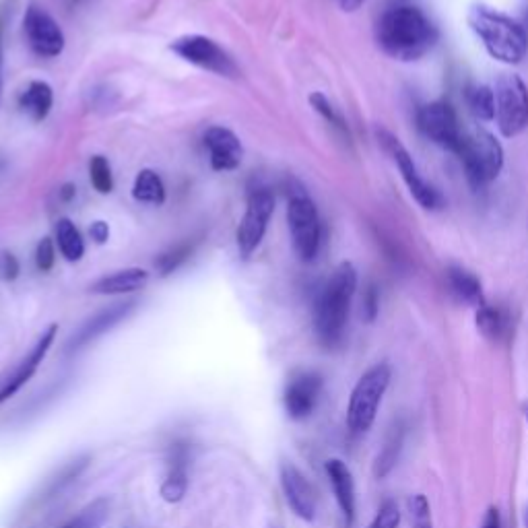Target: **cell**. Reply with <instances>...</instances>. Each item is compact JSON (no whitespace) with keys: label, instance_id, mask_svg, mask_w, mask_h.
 Masks as SVG:
<instances>
[{"label":"cell","instance_id":"obj_1","mask_svg":"<svg viewBox=\"0 0 528 528\" xmlns=\"http://www.w3.org/2000/svg\"><path fill=\"white\" fill-rule=\"evenodd\" d=\"M440 40V31L421 9L401 5L388 9L376 23V42L384 54L401 62L421 60Z\"/></svg>","mask_w":528,"mask_h":528},{"label":"cell","instance_id":"obj_2","mask_svg":"<svg viewBox=\"0 0 528 528\" xmlns=\"http://www.w3.org/2000/svg\"><path fill=\"white\" fill-rule=\"evenodd\" d=\"M357 289V271L351 262H341L324 283L314 304V333L326 349L341 345L351 300Z\"/></svg>","mask_w":528,"mask_h":528},{"label":"cell","instance_id":"obj_3","mask_svg":"<svg viewBox=\"0 0 528 528\" xmlns=\"http://www.w3.org/2000/svg\"><path fill=\"white\" fill-rule=\"evenodd\" d=\"M467 23L491 58L504 64H518L526 56L528 36L510 15L477 3L469 9Z\"/></svg>","mask_w":528,"mask_h":528},{"label":"cell","instance_id":"obj_4","mask_svg":"<svg viewBox=\"0 0 528 528\" xmlns=\"http://www.w3.org/2000/svg\"><path fill=\"white\" fill-rule=\"evenodd\" d=\"M454 155H458L469 182L475 188L493 182L504 168V149L500 141L479 124L471 128H462L460 145Z\"/></svg>","mask_w":528,"mask_h":528},{"label":"cell","instance_id":"obj_5","mask_svg":"<svg viewBox=\"0 0 528 528\" xmlns=\"http://www.w3.org/2000/svg\"><path fill=\"white\" fill-rule=\"evenodd\" d=\"M390 380H392V370L384 361L376 363V366H372L357 380L347 405V427L351 429V434L370 432L384 394L390 386Z\"/></svg>","mask_w":528,"mask_h":528},{"label":"cell","instance_id":"obj_6","mask_svg":"<svg viewBox=\"0 0 528 528\" xmlns=\"http://www.w3.org/2000/svg\"><path fill=\"white\" fill-rule=\"evenodd\" d=\"M495 122L506 139L518 137L528 126V87L518 75L504 73L493 85Z\"/></svg>","mask_w":528,"mask_h":528},{"label":"cell","instance_id":"obj_7","mask_svg":"<svg viewBox=\"0 0 528 528\" xmlns=\"http://www.w3.org/2000/svg\"><path fill=\"white\" fill-rule=\"evenodd\" d=\"M287 223L295 254L304 262H312L320 250V217L314 201L306 192L291 194Z\"/></svg>","mask_w":528,"mask_h":528},{"label":"cell","instance_id":"obj_8","mask_svg":"<svg viewBox=\"0 0 528 528\" xmlns=\"http://www.w3.org/2000/svg\"><path fill=\"white\" fill-rule=\"evenodd\" d=\"M376 137H378V143L382 145V149L396 163V168H399V172H401V176H403V180H405V184H407V188H409V192L415 201L427 211L440 209L444 205V198L440 196V192L432 184H427L423 180V176L417 170V163L413 161L407 147L399 139H396L392 132H388L384 128L376 130Z\"/></svg>","mask_w":528,"mask_h":528},{"label":"cell","instance_id":"obj_9","mask_svg":"<svg viewBox=\"0 0 528 528\" xmlns=\"http://www.w3.org/2000/svg\"><path fill=\"white\" fill-rule=\"evenodd\" d=\"M170 50L178 54L182 60L198 66V69L209 71L213 75L225 79H238L240 69L215 40L201 36V33H192V36H182L170 44Z\"/></svg>","mask_w":528,"mask_h":528},{"label":"cell","instance_id":"obj_10","mask_svg":"<svg viewBox=\"0 0 528 528\" xmlns=\"http://www.w3.org/2000/svg\"><path fill=\"white\" fill-rule=\"evenodd\" d=\"M275 213V196L269 188H254L248 194L246 213L236 231V242L242 258H250L264 240L269 221Z\"/></svg>","mask_w":528,"mask_h":528},{"label":"cell","instance_id":"obj_11","mask_svg":"<svg viewBox=\"0 0 528 528\" xmlns=\"http://www.w3.org/2000/svg\"><path fill=\"white\" fill-rule=\"evenodd\" d=\"M417 126L421 135L436 143L442 149L456 153L462 137V128L458 124L456 110L448 102H432L419 108Z\"/></svg>","mask_w":528,"mask_h":528},{"label":"cell","instance_id":"obj_12","mask_svg":"<svg viewBox=\"0 0 528 528\" xmlns=\"http://www.w3.org/2000/svg\"><path fill=\"white\" fill-rule=\"evenodd\" d=\"M23 31L29 48L38 56L56 58L62 54L66 44L64 31L48 11L31 5L23 17Z\"/></svg>","mask_w":528,"mask_h":528},{"label":"cell","instance_id":"obj_13","mask_svg":"<svg viewBox=\"0 0 528 528\" xmlns=\"http://www.w3.org/2000/svg\"><path fill=\"white\" fill-rule=\"evenodd\" d=\"M322 388H324V380L318 372L312 370L295 372L287 380L283 390V407L289 419L293 421L308 419L320 403Z\"/></svg>","mask_w":528,"mask_h":528},{"label":"cell","instance_id":"obj_14","mask_svg":"<svg viewBox=\"0 0 528 528\" xmlns=\"http://www.w3.org/2000/svg\"><path fill=\"white\" fill-rule=\"evenodd\" d=\"M56 333H58V326L50 324L40 335L36 345L29 349V353L17 363V366H13L9 372L0 376V405L7 403L11 396H15L33 378V374L38 372V368L42 366V361L46 359L50 347L54 345Z\"/></svg>","mask_w":528,"mask_h":528},{"label":"cell","instance_id":"obj_15","mask_svg":"<svg viewBox=\"0 0 528 528\" xmlns=\"http://www.w3.org/2000/svg\"><path fill=\"white\" fill-rule=\"evenodd\" d=\"M279 481L291 512L306 522L316 518V491L308 477L291 462H281Z\"/></svg>","mask_w":528,"mask_h":528},{"label":"cell","instance_id":"obj_16","mask_svg":"<svg viewBox=\"0 0 528 528\" xmlns=\"http://www.w3.org/2000/svg\"><path fill=\"white\" fill-rule=\"evenodd\" d=\"M203 143L209 151V161L215 172H234L242 165L244 147L240 137L231 128L211 126L205 132Z\"/></svg>","mask_w":528,"mask_h":528},{"label":"cell","instance_id":"obj_17","mask_svg":"<svg viewBox=\"0 0 528 528\" xmlns=\"http://www.w3.org/2000/svg\"><path fill=\"white\" fill-rule=\"evenodd\" d=\"M135 302H124V304H116L108 310H102L99 314H95L93 318H89L77 333L71 337L69 345H66V353H77L83 347H87L91 341H95L97 337L106 335L110 328H114L116 324H120L124 318L130 316V312L135 310Z\"/></svg>","mask_w":528,"mask_h":528},{"label":"cell","instance_id":"obj_18","mask_svg":"<svg viewBox=\"0 0 528 528\" xmlns=\"http://www.w3.org/2000/svg\"><path fill=\"white\" fill-rule=\"evenodd\" d=\"M324 471H326L330 487H333L335 500L339 504L343 520L347 526H351L355 522V512H357L353 473L347 467V462H343L341 458H328L324 462Z\"/></svg>","mask_w":528,"mask_h":528},{"label":"cell","instance_id":"obj_19","mask_svg":"<svg viewBox=\"0 0 528 528\" xmlns=\"http://www.w3.org/2000/svg\"><path fill=\"white\" fill-rule=\"evenodd\" d=\"M188 491V448L184 444H176L170 450L168 469H165V479L161 483V498L168 504H178L184 500Z\"/></svg>","mask_w":528,"mask_h":528},{"label":"cell","instance_id":"obj_20","mask_svg":"<svg viewBox=\"0 0 528 528\" xmlns=\"http://www.w3.org/2000/svg\"><path fill=\"white\" fill-rule=\"evenodd\" d=\"M149 283V273L139 267H130L116 271L112 275H106L97 279L89 291L97 295H124V293H135L143 289Z\"/></svg>","mask_w":528,"mask_h":528},{"label":"cell","instance_id":"obj_21","mask_svg":"<svg viewBox=\"0 0 528 528\" xmlns=\"http://www.w3.org/2000/svg\"><path fill=\"white\" fill-rule=\"evenodd\" d=\"M446 279H448V287L452 295L458 302L469 304L473 308H481L483 304H487L485 295H483V285L475 273L462 269V267H450L446 273Z\"/></svg>","mask_w":528,"mask_h":528},{"label":"cell","instance_id":"obj_22","mask_svg":"<svg viewBox=\"0 0 528 528\" xmlns=\"http://www.w3.org/2000/svg\"><path fill=\"white\" fill-rule=\"evenodd\" d=\"M54 106V91L46 81H31L27 89L19 95V108L33 120L42 122L48 118Z\"/></svg>","mask_w":528,"mask_h":528},{"label":"cell","instance_id":"obj_23","mask_svg":"<svg viewBox=\"0 0 528 528\" xmlns=\"http://www.w3.org/2000/svg\"><path fill=\"white\" fill-rule=\"evenodd\" d=\"M405 436H407L405 423L396 421L390 427V432H388V436L384 440V446L378 452L376 462H374V475L378 479L388 477L394 471V467L399 465V458H401V452H403V446H405Z\"/></svg>","mask_w":528,"mask_h":528},{"label":"cell","instance_id":"obj_24","mask_svg":"<svg viewBox=\"0 0 528 528\" xmlns=\"http://www.w3.org/2000/svg\"><path fill=\"white\" fill-rule=\"evenodd\" d=\"M477 328L479 333L493 341V343H500L506 341L510 337V330H512V318L508 314V310L500 308V306H489L483 304L481 308H477V316H475Z\"/></svg>","mask_w":528,"mask_h":528},{"label":"cell","instance_id":"obj_25","mask_svg":"<svg viewBox=\"0 0 528 528\" xmlns=\"http://www.w3.org/2000/svg\"><path fill=\"white\" fill-rule=\"evenodd\" d=\"M56 244L60 254L69 262H79L85 254V240L71 219H60L56 223Z\"/></svg>","mask_w":528,"mask_h":528},{"label":"cell","instance_id":"obj_26","mask_svg":"<svg viewBox=\"0 0 528 528\" xmlns=\"http://www.w3.org/2000/svg\"><path fill=\"white\" fill-rule=\"evenodd\" d=\"M132 196H135V201L145 203V205H163L165 203V184L161 180V176L153 170H141L135 178V186H132Z\"/></svg>","mask_w":528,"mask_h":528},{"label":"cell","instance_id":"obj_27","mask_svg":"<svg viewBox=\"0 0 528 528\" xmlns=\"http://www.w3.org/2000/svg\"><path fill=\"white\" fill-rule=\"evenodd\" d=\"M467 106L471 114L481 122H491L495 118V99L493 89L485 85L467 89Z\"/></svg>","mask_w":528,"mask_h":528},{"label":"cell","instance_id":"obj_28","mask_svg":"<svg viewBox=\"0 0 528 528\" xmlns=\"http://www.w3.org/2000/svg\"><path fill=\"white\" fill-rule=\"evenodd\" d=\"M89 178L99 194H110L114 190L112 165L104 155H95L89 161Z\"/></svg>","mask_w":528,"mask_h":528},{"label":"cell","instance_id":"obj_29","mask_svg":"<svg viewBox=\"0 0 528 528\" xmlns=\"http://www.w3.org/2000/svg\"><path fill=\"white\" fill-rule=\"evenodd\" d=\"M192 254V246L190 244H180V246H174L170 248L168 252H163L157 260H155V269L159 271L161 277H168L172 275L174 271H178L182 264L190 258Z\"/></svg>","mask_w":528,"mask_h":528},{"label":"cell","instance_id":"obj_30","mask_svg":"<svg viewBox=\"0 0 528 528\" xmlns=\"http://www.w3.org/2000/svg\"><path fill=\"white\" fill-rule=\"evenodd\" d=\"M310 106H312L314 112L320 114L328 124H333L339 132H343V135H349V128H347L345 120H343L341 114L335 110V106L330 104V99H328L324 93L314 91V93L310 95Z\"/></svg>","mask_w":528,"mask_h":528},{"label":"cell","instance_id":"obj_31","mask_svg":"<svg viewBox=\"0 0 528 528\" xmlns=\"http://www.w3.org/2000/svg\"><path fill=\"white\" fill-rule=\"evenodd\" d=\"M108 512V504L104 500H97L91 506H87L85 510H81V514L77 518H73L69 524H64L62 528H99L106 518Z\"/></svg>","mask_w":528,"mask_h":528},{"label":"cell","instance_id":"obj_32","mask_svg":"<svg viewBox=\"0 0 528 528\" xmlns=\"http://www.w3.org/2000/svg\"><path fill=\"white\" fill-rule=\"evenodd\" d=\"M399 524H401L399 504H396L394 500H386L378 508V512H376V516L368 528H399Z\"/></svg>","mask_w":528,"mask_h":528},{"label":"cell","instance_id":"obj_33","mask_svg":"<svg viewBox=\"0 0 528 528\" xmlns=\"http://www.w3.org/2000/svg\"><path fill=\"white\" fill-rule=\"evenodd\" d=\"M56 262V250H54V242L50 238H44L38 248H36V267L40 273H48L52 271Z\"/></svg>","mask_w":528,"mask_h":528},{"label":"cell","instance_id":"obj_34","mask_svg":"<svg viewBox=\"0 0 528 528\" xmlns=\"http://www.w3.org/2000/svg\"><path fill=\"white\" fill-rule=\"evenodd\" d=\"M361 312H363V320H366V322H374L378 318V312H380V295H378L376 285H368L366 293H363Z\"/></svg>","mask_w":528,"mask_h":528},{"label":"cell","instance_id":"obj_35","mask_svg":"<svg viewBox=\"0 0 528 528\" xmlns=\"http://www.w3.org/2000/svg\"><path fill=\"white\" fill-rule=\"evenodd\" d=\"M409 512L413 520L432 518V508H429V500L423 493H415L413 498H409Z\"/></svg>","mask_w":528,"mask_h":528},{"label":"cell","instance_id":"obj_36","mask_svg":"<svg viewBox=\"0 0 528 528\" xmlns=\"http://www.w3.org/2000/svg\"><path fill=\"white\" fill-rule=\"evenodd\" d=\"M0 277L5 281H15L19 277V260L11 252L0 254Z\"/></svg>","mask_w":528,"mask_h":528},{"label":"cell","instance_id":"obj_37","mask_svg":"<svg viewBox=\"0 0 528 528\" xmlns=\"http://www.w3.org/2000/svg\"><path fill=\"white\" fill-rule=\"evenodd\" d=\"M89 236L95 244H106L110 240V225L106 221H95L89 227Z\"/></svg>","mask_w":528,"mask_h":528},{"label":"cell","instance_id":"obj_38","mask_svg":"<svg viewBox=\"0 0 528 528\" xmlns=\"http://www.w3.org/2000/svg\"><path fill=\"white\" fill-rule=\"evenodd\" d=\"M481 528H502V514L500 510L491 506L487 508L485 516H483V522H481Z\"/></svg>","mask_w":528,"mask_h":528},{"label":"cell","instance_id":"obj_39","mask_svg":"<svg viewBox=\"0 0 528 528\" xmlns=\"http://www.w3.org/2000/svg\"><path fill=\"white\" fill-rule=\"evenodd\" d=\"M339 7L345 11V13H355L366 0H337Z\"/></svg>","mask_w":528,"mask_h":528},{"label":"cell","instance_id":"obj_40","mask_svg":"<svg viewBox=\"0 0 528 528\" xmlns=\"http://www.w3.org/2000/svg\"><path fill=\"white\" fill-rule=\"evenodd\" d=\"M75 192H77V188L73 184H66L62 188V198H64V201H71V198L75 196Z\"/></svg>","mask_w":528,"mask_h":528},{"label":"cell","instance_id":"obj_41","mask_svg":"<svg viewBox=\"0 0 528 528\" xmlns=\"http://www.w3.org/2000/svg\"><path fill=\"white\" fill-rule=\"evenodd\" d=\"M522 520H524V526L528 528V508H524V512H522Z\"/></svg>","mask_w":528,"mask_h":528},{"label":"cell","instance_id":"obj_42","mask_svg":"<svg viewBox=\"0 0 528 528\" xmlns=\"http://www.w3.org/2000/svg\"><path fill=\"white\" fill-rule=\"evenodd\" d=\"M522 415H524V419H526V423H528V403L522 405Z\"/></svg>","mask_w":528,"mask_h":528},{"label":"cell","instance_id":"obj_43","mask_svg":"<svg viewBox=\"0 0 528 528\" xmlns=\"http://www.w3.org/2000/svg\"><path fill=\"white\" fill-rule=\"evenodd\" d=\"M0 64H3V58H0Z\"/></svg>","mask_w":528,"mask_h":528}]
</instances>
